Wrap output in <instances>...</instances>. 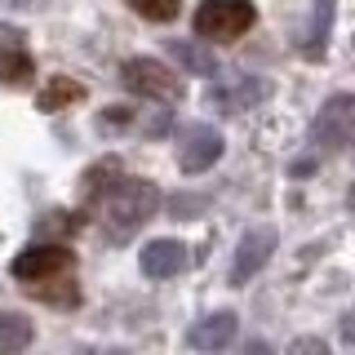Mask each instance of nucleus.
I'll return each mask as SVG.
<instances>
[{
    "label": "nucleus",
    "instance_id": "obj_1",
    "mask_svg": "<svg viewBox=\"0 0 355 355\" xmlns=\"http://www.w3.org/2000/svg\"><path fill=\"white\" fill-rule=\"evenodd\" d=\"M94 200H98V218H103V227L111 236H129L133 227H142L160 209V191H155V182H147V178H116Z\"/></svg>",
    "mask_w": 355,
    "mask_h": 355
},
{
    "label": "nucleus",
    "instance_id": "obj_2",
    "mask_svg": "<svg viewBox=\"0 0 355 355\" xmlns=\"http://www.w3.org/2000/svg\"><path fill=\"white\" fill-rule=\"evenodd\" d=\"M253 18H258L253 14V0H200L196 36L227 44V40H240L244 31L253 27Z\"/></svg>",
    "mask_w": 355,
    "mask_h": 355
},
{
    "label": "nucleus",
    "instance_id": "obj_3",
    "mask_svg": "<svg viewBox=\"0 0 355 355\" xmlns=\"http://www.w3.org/2000/svg\"><path fill=\"white\" fill-rule=\"evenodd\" d=\"M311 142L324 151L355 147V94H333L311 120Z\"/></svg>",
    "mask_w": 355,
    "mask_h": 355
},
{
    "label": "nucleus",
    "instance_id": "obj_4",
    "mask_svg": "<svg viewBox=\"0 0 355 355\" xmlns=\"http://www.w3.org/2000/svg\"><path fill=\"white\" fill-rule=\"evenodd\" d=\"M120 76H125L129 94L155 98V103H173V98L182 94V80H178V71H169L160 58H129Z\"/></svg>",
    "mask_w": 355,
    "mask_h": 355
},
{
    "label": "nucleus",
    "instance_id": "obj_5",
    "mask_svg": "<svg viewBox=\"0 0 355 355\" xmlns=\"http://www.w3.org/2000/svg\"><path fill=\"white\" fill-rule=\"evenodd\" d=\"M76 266V253L62 249V244H40V249H27L14 258V280L18 284H40V280H62V275H71Z\"/></svg>",
    "mask_w": 355,
    "mask_h": 355
},
{
    "label": "nucleus",
    "instance_id": "obj_6",
    "mask_svg": "<svg viewBox=\"0 0 355 355\" xmlns=\"http://www.w3.org/2000/svg\"><path fill=\"white\" fill-rule=\"evenodd\" d=\"M275 253V231L271 227H253L249 236L236 244V258H231V284H249L253 275L271 262Z\"/></svg>",
    "mask_w": 355,
    "mask_h": 355
},
{
    "label": "nucleus",
    "instance_id": "obj_7",
    "mask_svg": "<svg viewBox=\"0 0 355 355\" xmlns=\"http://www.w3.org/2000/svg\"><path fill=\"white\" fill-rule=\"evenodd\" d=\"M222 155V133L209 129V125H196L182 133V142H178V164H182V173H205L209 164H218Z\"/></svg>",
    "mask_w": 355,
    "mask_h": 355
},
{
    "label": "nucleus",
    "instance_id": "obj_8",
    "mask_svg": "<svg viewBox=\"0 0 355 355\" xmlns=\"http://www.w3.org/2000/svg\"><path fill=\"white\" fill-rule=\"evenodd\" d=\"M236 329H240L236 311H214V315L191 324V347L196 351H227L236 342Z\"/></svg>",
    "mask_w": 355,
    "mask_h": 355
},
{
    "label": "nucleus",
    "instance_id": "obj_9",
    "mask_svg": "<svg viewBox=\"0 0 355 355\" xmlns=\"http://www.w3.org/2000/svg\"><path fill=\"white\" fill-rule=\"evenodd\" d=\"M262 98H266V80H262V76H244V80H236V85L214 89V107L222 111V116H240V111L258 107Z\"/></svg>",
    "mask_w": 355,
    "mask_h": 355
},
{
    "label": "nucleus",
    "instance_id": "obj_10",
    "mask_svg": "<svg viewBox=\"0 0 355 355\" xmlns=\"http://www.w3.org/2000/svg\"><path fill=\"white\" fill-rule=\"evenodd\" d=\"M187 266V249L178 240H151L147 249H142V271L151 275V280H169Z\"/></svg>",
    "mask_w": 355,
    "mask_h": 355
},
{
    "label": "nucleus",
    "instance_id": "obj_11",
    "mask_svg": "<svg viewBox=\"0 0 355 355\" xmlns=\"http://www.w3.org/2000/svg\"><path fill=\"white\" fill-rule=\"evenodd\" d=\"M31 338H36V329H31V320L22 311H0V355L27 351Z\"/></svg>",
    "mask_w": 355,
    "mask_h": 355
},
{
    "label": "nucleus",
    "instance_id": "obj_12",
    "mask_svg": "<svg viewBox=\"0 0 355 355\" xmlns=\"http://www.w3.org/2000/svg\"><path fill=\"white\" fill-rule=\"evenodd\" d=\"M80 98H85V89L76 85V80H67V76H53V80L40 89L36 103H40V111H62V107L80 103Z\"/></svg>",
    "mask_w": 355,
    "mask_h": 355
},
{
    "label": "nucleus",
    "instance_id": "obj_13",
    "mask_svg": "<svg viewBox=\"0 0 355 355\" xmlns=\"http://www.w3.org/2000/svg\"><path fill=\"white\" fill-rule=\"evenodd\" d=\"M31 71H36V62H31V53L22 44L0 49V85H22V80H31Z\"/></svg>",
    "mask_w": 355,
    "mask_h": 355
},
{
    "label": "nucleus",
    "instance_id": "obj_14",
    "mask_svg": "<svg viewBox=\"0 0 355 355\" xmlns=\"http://www.w3.org/2000/svg\"><path fill=\"white\" fill-rule=\"evenodd\" d=\"M116 178H125V173H120V160H116V155H107V160H98L94 169H89V173L80 178V187H85L89 196H103L107 187L116 182Z\"/></svg>",
    "mask_w": 355,
    "mask_h": 355
},
{
    "label": "nucleus",
    "instance_id": "obj_15",
    "mask_svg": "<svg viewBox=\"0 0 355 355\" xmlns=\"http://www.w3.org/2000/svg\"><path fill=\"white\" fill-rule=\"evenodd\" d=\"M169 53H173V58H182L187 71H200V76H214V71H218L214 58H209V53H200V49H191L187 40H173V44H169Z\"/></svg>",
    "mask_w": 355,
    "mask_h": 355
},
{
    "label": "nucleus",
    "instance_id": "obj_16",
    "mask_svg": "<svg viewBox=\"0 0 355 355\" xmlns=\"http://www.w3.org/2000/svg\"><path fill=\"white\" fill-rule=\"evenodd\" d=\"M129 5L138 9L142 18H151V22H169V18H178L182 0H129Z\"/></svg>",
    "mask_w": 355,
    "mask_h": 355
},
{
    "label": "nucleus",
    "instance_id": "obj_17",
    "mask_svg": "<svg viewBox=\"0 0 355 355\" xmlns=\"http://www.w3.org/2000/svg\"><path fill=\"white\" fill-rule=\"evenodd\" d=\"M80 227V214H44L40 222H36V236H71V231Z\"/></svg>",
    "mask_w": 355,
    "mask_h": 355
},
{
    "label": "nucleus",
    "instance_id": "obj_18",
    "mask_svg": "<svg viewBox=\"0 0 355 355\" xmlns=\"http://www.w3.org/2000/svg\"><path fill=\"white\" fill-rule=\"evenodd\" d=\"M288 355H333L320 338H297L293 347H288Z\"/></svg>",
    "mask_w": 355,
    "mask_h": 355
},
{
    "label": "nucleus",
    "instance_id": "obj_19",
    "mask_svg": "<svg viewBox=\"0 0 355 355\" xmlns=\"http://www.w3.org/2000/svg\"><path fill=\"white\" fill-rule=\"evenodd\" d=\"M103 125H129V111H125V107H111V111H103Z\"/></svg>",
    "mask_w": 355,
    "mask_h": 355
},
{
    "label": "nucleus",
    "instance_id": "obj_20",
    "mask_svg": "<svg viewBox=\"0 0 355 355\" xmlns=\"http://www.w3.org/2000/svg\"><path fill=\"white\" fill-rule=\"evenodd\" d=\"M342 342H355V311L342 315Z\"/></svg>",
    "mask_w": 355,
    "mask_h": 355
},
{
    "label": "nucleus",
    "instance_id": "obj_21",
    "mask_svg": "<svg viewBox=\"0 0 355 355\" xmlns=\"http://www.w3.org/2000/svg\"><path fill=\"white\" fill-rule=\"evenodd\" d=\"M240 355H271V342H244Z\"/></svg>",
    "mask_w": 355,
    "mask_h": 355
},
{
    "label": "nucleus",
    "instance_id": "obj_22",
    "mask_svg": "<svg viewBox=\"0 0 355 355\" xmlns=\"http://www.w3.org/2000/svg\"><path fill=\"white\" fill-rule=\"evenodd\" d=\"M311 169H315V160H293V164H288V173H293V178H302Z\"/></svg>",
    "mask_w": 355,
    "mask_h": 355
},
{
    "label": "nucleus",
    "instance_id": "obj_23",
    "mask_svg": "<svg viewBox=\"0 0 355 355\" xmlns=\"http://www.w3.org/2000/svg\"><path fill=\"white\" fill-rule=\"evenodd\" d=\"M9 44H22V40H18V31H9V27H0V49H9Z\"/></svg>",
    "mask_w": 355,
    "mask_h": 355
},
{
    "label": "nucleus",
    "instance_id": "obj_24",
    "mask_svg": "<svg viewBox=\"0 0 355 355\" xmlns=\"http://www.w3.org/2000/svg\"><path fill=\"white\" fill-rule=\"evenodd\" d=\"M347 205H351V209H355V187H351V191H347Z\"/></svg>",
    "mask_w": 355,
    "mask_h": 355
}]
</instances>
